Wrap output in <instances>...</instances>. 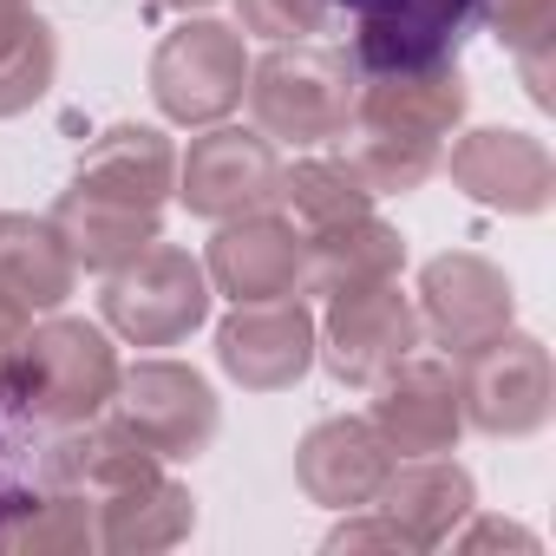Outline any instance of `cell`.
Segmentation results:
<instances>
[{
  "instance_id": "obj_14",
  "label": "cell",
  "mask_w": 556,
  "mask_h": 556,
  "mask_svg": "<svg viewBox=\"0 0 556 556\" xmlns=\"http://www.w3.org/2000/svg\"><path fill=\"white\" fill-rule=\"evenodd\" d=\"M302 262H308V242L289 216L249 210V216L216 223L203 275L229 302H282V295H302Z\"/></svg>"
},
{
  "instance_id": "obj_10",
  "label": "cell",
  "mask_w": 556,
  "mask_h": 556,
  "mask_svg": "<svg viewBox=\"0 0 556 556\" xmlns=\"http://www.w3.org/2000/svg\"><path fill=\"white\" fill-rule=\"evenodd\" d=\"M118 426L151 452V458H197L210 452L223 406L210 393V380L184 361H138L118 367V393H112Z\"/></svg>"
},
{
  "instance_id": "obj_6",
  "label": "cell",
  "mask_w": 556,
  "mask_h": 556,
  "mask_svg": "<svg viewBox=\"0 0 556 556\" xmlns=\"http://www.w3.org/2000/svg\"><path fill=\"white\" fill-rule=\"evenodd\" d=\"M249 92V47L242 27L184 21L151 53V99L170 125H223Z\"/></svg>"
},
{
  "instance_id": "obj_24",
  "label": "cell",
  "mask_w": 556,
  "mask_h": 556,
  "mask_svg": "<svg viewBox=\"0 0 556 556\" xmlns=\"http://www.w3.org/2000/svg\"><path fill=\"white\" fill-rule=\"evenodd\" d=\"M275 203H289V223L302 236H315V229H334L348 216H367L374 210V184L348 157H302V164H282Z\"/></svg>"
},
{
  "instance_id": "obj_18",
  "label": "cell",
  "mask_w": 556,
  "mask_h": 556,
  "mask_svg": "<svg viewBox=\"0 0 556 556\" xmlns=\"http://www.w3.org/2000/svg\"><path fill=\"white\" fill-rule=\"evenodd\" d=\"M374 510L406 536V549H439L478 510V484L445 452H432V458H393L387 484L374 491Z\"/></svg>"
},
{
  "instance_id": "obj_23",
  "label": "cell",
  "mask_w": 556,
  "mask_h": 556,
  "mask_svg": "<svg viewBox=\"0 0 556 556\" xmlns=\"http://www.w3.org/2000/svg\"><path fill=\"white\" fill-rule=\"evenodd\" d=\"M60 73L53 21L34 14V0H0V118H21L47 99Z\"/></svg>"
},
{
  "instance_id": "obj_11",
  "label": "cell",
  "mask_w": 556,
  "mask_h": 556,
  "mask_svg": "<svg viewBox=\"0 0 556 556\" xmlns=\"http://www.w3.org/2000/svg\"><path fill=\"white\" fill-rule=\"evenodd\" d=\"M275 184H282V157L262 131L242 125H203V138H190V151L177 157V203L203 223L268 210Z\"/></svg>"
},
{
  "instance_id": "obj_15",
  "label": "cell",
  "mask_w": 556,
  "mask_h": 556,
  "mask_svg": "<svg viewBox=\"0 0 556 556\" xmlns=\"http://www.w3.org/2000/svg\"><path fill=\"white\" fill-rule=\"evenodd\" d=\"M216 361L249 393H282L315 367V315L302 295L282 302H236V315L216 328Z\"/></svg>"
},
{
  "instance_id": "obj_2",
  "label": "cell",
  "mask_w": 556,
  "mask_h": 556,
  "mask_svg": "<svg viewBox=\"0 0 556 556\" xmlns=\"http://www.w3.org/2000/svg\"><path fill=\"white\" fill-rule=\"evenodd\" d=\"M465 105H471V86L458 60L419 66V73H367L354 92V118L341 131L348 164L374 184V197H406L439 170Z\"/></svg>"
},
{
  "instance_id": "obj_12",
  "label": "cell",
  "mask_w": 556,
  "mask_h": 556,
  "mask_svg": "<svg viewBox=\"0 0 556 556\" xmlns=\"http://www.w3.org/2000/svg\"><path fill=\"white\" fill-rule=\"evenodd\" d=\"M419 328H432V341L465 361L471 348L497 341L517 315V295H510V275L471 249H445L419 268Z\"/></svg>"
},
{
  "instance_id": "obj_4",
  "label": "cell",
  "mask_w": 556,
  "mask_h": 556,
  "mask_svg": "<svg viewBox=\"0 0 556 556\" xmlns=\"http://www.w3.org/2000/svg\"><path fill=\"white\" fill-rule=\"evenodd\" d=\"M361 73L341 47L321 40H282L262 66H249V112L268 144H328L354 118Z\"/></svg>"
},
{
  "instance_id": "obj_28",
  "label": "cell",
  "mask_w": 556,
  "mask_h": 556,
  "mask_svg": "<svg viewBox=\"0 0 556 556\" xmlns=\"http://www.w3.org/2000/svg\"><path fill=\"white\" fill-rule=\"evenodd\" d=\"M27 328H34V315H27V308L0 302V400H8V374H14V354H21Z\"/></svg>"
},
{
  "instance_id": "obj_19",
  "label": "cell",
  "mask_w": 556,
  "mask_h": 556,
  "mask_svg": "<svg viewBox=\"0 0 556 556\" xmlns=\"http://www.w3.org/2000/svg\"><path fill=\"white\" fill-rule=\"evenodd\" d=\"M164 471V458H151L118 419L112 426H66L47 452H40V478H47V491H66V497H86V504H105V497H118V491H131V484H144V478H157Z\"/></svg>"
},
{
  "instance_id": "obj_5",
  "label": "cell",
  "mask_w": 556,
  "mask_h": 556,
  "mask_svg": "<svg viewBox=\"0 0 556 556\" xmlns=\"http://www.w3.org/2000/svg\"><path fill=\"white\" fill-rule=\"evenodd\" d=\"M105 328L131 348H177L210 321V275L190 249L151 242L131 262L105 268Z\"/></svg>"
},
{
  "instance_id": "obj_7",
  "label": "cell",
  "mask_w": 556,
  "mask_h": 556,
  "mask_svg": "<svg viewBox=\"0 0 556 556\" xmlns=\"http://www.w3.org/2000/svg\"><path fill=\"white\" fill-rule=\"evenodd\" d=\"M484 0H334V14L348 21L354 73H419L458 60L465 34L478 27Z\"/></svg>"
},
{
  "instance_id": "obj_21",
  "label": "cell",
  "mask_w": 556,
  "mask_h": 556,
  "mask_svg": "<svg viewBox=\"0 0 556 556\" xmlns=\"http://www.w3.org/2000/svg\"><path fill=\"white\" fill-rule=\"evenodd\" d=\"M308 242V262H302V295H334V289H361V282H387V275L406 268V236L393 223H380L374 210L367 216H348L334 229H315L302 236Z\"/></svg>"
},
{
  "instance_id": "obj_17",
  "label": "cell",
  "mask_w": 556,
  "mask_h": 556,
  "mask_svg": "<svg viewBox=\"0 0 556 556\" xmlns=\"http://www.w3.org/2000/svg\"><path fill=\"white\" fill-rule=\"evenodd\" d=\"M393 471V445L380 439L374 419H321L302 445H295V484L308 491V504L328 510H361L374 504V491Z\"/></svg>"
},
{
  "instance_id": "obj_9",
  "label": "cell",
  "mask_w": 556,
  "mask_h": 556,
  "mask_svg": "<svg viewBox=\"0 0 556 556\" xmlns=\"http://www.w3.org/2000/svg\"><path fill=\"white\" fill-rule=\"evenodd\" d=\"M419 334L426 328H419L413 295L400 289V275H387V282L328 295V321L315 328V361H328V374L341 387H374L419 348Z\"/></svg>"
},
{
  "instance_id": "obj_29",
  "label": "cell",
  "mask_w": 556,
  "mask_h": 556,
  "mask_svg": "<svg viewBox=\"0 0 556 556\" xmlns=\"http://www.w3.org/2000/svg\"><path fill=\"white\" fill-rule=\"evenodd\" d=\"M458 543H465V549H497V543H510V549H536V536L517 530V523H504V517H478Z\"/></svg>"
},
{
  "instance_id": "obj_8",
  "label": "cell",
  "mask_w": 556,
  "mask_h": 556,
  "mask_svg": "<svg viewBox=\"0 0 556 556\" xmlns=\"http://www.w3.org/2000/svg\"><path fill=\"white\" fill-rule=\"evenodd\" d=\"M458 400H465V426L491 432V439H530L549 426L556 413V367L549 348L536 334L504 328L497 341L471 348L458 361Z\"/></svg>"
},
{
  "instance_id": "obj_25",
  "label": "cell",
  "mask_w": 556,
  "mask_h": 556,
  "mask_svg": "<svg viewBox=\"0 0 556 556\" xmlns=\"http://www.w3.org/2000/svg\"><path fill=\"white\" fill-rule=\"evenodd\" d=\"M0 549H99L92 504L66 491H0Z\"/></svg>"
},
{
  "instance_id": "obj_27",
  "label": "cell",
  "mask_w": 556,
  "mask_h": 556,
  "mask_svg": "<svg viewBox=\"0 0 556 556\" xmlns=\"http://www.w3.org/2000/svg\"><path fill=\"white\" fill-rule=\"evenodd\" d=\"M367 543H380V549H406V536H400L387 517H348V523L328 536V549H367Z\"/></svg>"
},
{
  "instance_id": "obj_26",
  "label": "cell",
  "mask_w": 556,
  "mask_h": 556,
  "mask_svg": "<svg viewBox=\"0 0 556 556\" xmlns=\"http://www.w3.org/2000/svg\"><path fill=\"white\" fill-rule=\"evenodd\" d=\"M236 21L255 40H315L334 21V0H236Z\"/></svg>"
},
{
  "instance_id": "obj_3",
  "label": "cell",
  "mask_w": 556,
  "mask_h": 556,
  "mask_svg": "<svg viewBox=\"0 0 556 556\" xmlns=\"http://www.w3.org/2000/svg\"><path fill=\"white\" fill-rule=\"evenodd\" d=\"M112 393H118V348L105 341V328L73 315L27 328L8 374V406L27 426H47V432L86 426L112 406Z\"/></svg>"
},
{
  "instance_id": "obj_16",
  "label": "cell",
  "mask_w": 556,
  "mask_h": 556,
  "mask_svg": "<svg viewBox=\"0 0 556 556\" xmlns=\"http://www.w3.org/2000/svg\"><path fill=\"white\" fill-rule=\"evenodd\" d=\"M439 170H452V184L484 203V210H504V216H536L556 190V164L543 151V138L530 131H504V125H484V131H465Z\"/></svg>"
},
{
  "instance_id": "obj_20",
  "label": "cell",
  "mask_w": 556,
  "mask_h": 556,
  "mask_svg": "<svg viewBox=\"0 0 556 556\" xmlns=\"http://www.w3.org/2000/svg\"><path fill=\"white\" fill-rule=\"evenodd\" d=\"M73 289H79V262L53 216H0V302L47 315Z\"/></svg>"
},
{
  "instance_id": "obj_13",
  "label": "cell",
  "mask_w": 556,
  "mask_h": 556,
  "mask_svg": "<svg viewBox=\"0 0 556 556\" xmlns=\"http://www.w3.org/2000/svg\"><path fill=\"white\" fill-rule=\"evenodd\" d=\"M380 439L393 445V458H432L452 452L465 432V400H458V367L432 361V354H406L393 374L374 380V413Z\"/></svg>"
},
{
  "instance_id": "obj_1",
  "label": "cell",
  "mask_w": 556,
  "mask_h": 556,
  "mask_svg": "<svg viewBox=\"0 0 556 556\" xmlns=\"http://www.w3.org/2000/svg\"><path fill=\"white\" fill-rule=\"evenodd\" d=\"M177 190V151L157 125H112L92 151H79L73 184L53 203V223L79 268H118L157 242L164 203Z\"/></svg>"
},
{
  "instance_id": "obj_30",
  "label": "cell",
  "mask_w": 556,
  "mask_h": 556,
  "mask_svg": "<svg viewBox=\"0 0 556 556\" xmlns=\"http://www.w3.org/2000/svg\"><path fill=\"white\" fill-rule=\"evenodd\" d=\"M157 8H210V0H157Z\"/></svg>"
},
{
  "instance_id": "obj_22",
  "label": "cell",
  "mask_w": 556,
  "mask_h": 556,
  "mask_svg": "<svg viewBox=\"0 0 556 556\" xmlns=\"http://www.w3.org/2000/svg\"><path fill=\"white\" fill-rule=\"evenodd\" d=\"M92 523H99V549H170L197 530V497L184 484H170L164 471L92 504Z\"/></svg>"
}]
</instances>
